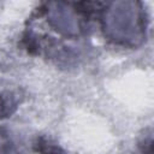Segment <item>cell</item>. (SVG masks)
<instances>
[{
  "label": "cell",
  "mask_w": 154,
  "mask_h": 154,
  "mask_svg": "<svg viewBox=\"0 0 154 154\" xmlns=\"http://www.w3.org/2000/svg\"><path fill=\"white\" fill-rule=\"evenodd\" d=\"M103 32L114 43L137 46L146 37V13L141 2L132 0L111 2L102 16Z\"/></svg>",
  "instance_id": "6da1fadb"
},
{
  "label": "cell",
  "mask_w": 154,
  "mask_h": 154,
  "mask_svg": "<svg viewBox=\"0 0 154 154\" xmlns=\"http://www.w3.org/2000/svg\"><path fill=\"white\" fill-rule=\"evenodd\" d=\"M49 26L66 37H76L81 34L79 17L75 8L65 2H49L46 10Z\"/></svg>",
  "instance_id": "7a4b0ae2"
},
{
  "label": "cell",
  "mask_w": 154,
  "mask_h": 154,
  "mask_svg": "<svg viewBox=\"0 0 154 154\" xmlns=\"http://www.w3.org/2000/svg\"><path fill=\"white\" fill-rule=\"evenodd\" d=\"M0 154H14V153L10 148V144L0 141Z\"/></svg>",
  "instance_id": "3957f363"
}]
</instances>
